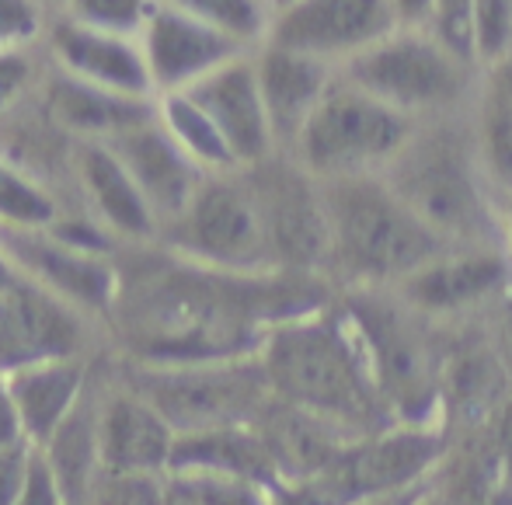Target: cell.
<instances>
[{"mask_svg": "<svg viewBox=\"0 0 512 505\" xmlns=\"http://www.w3.org/2000/svg\"><path fill=\"white\" fill-rule=\"evenodd\" d=\"M258 359L276 401L297 404L356 432L394 425L342 300L272 324Z\"/></svg>", "mask_w": 512, "mask_h": 505, "instance_id": "1", "label": "cell"}, {"mask_svg": "<svg viewBox=\"0 0 512 505\" xmlns=\"http://www.w3.org/2000/svg\"><path fill=\"white\" fill-rule=\"evenodd\" d=\"M321 192L331 223L328 279L338 293L398 290L450 251L384 175L321 182Z\"/></svg>", "mask_w": 512, "mask_h": 505, "instance_id": "2", "label": "cell"}, {"mask_svg": "<svg viewBox=\"0 0 512 505\" xmlns=\"http://www.w3.org/2000/svg\"><path fill=\"white\" fill-rule=\"evenodd\" d=\"M370 359L394 425H446L443 377L450 324L411 310L394 290L338 293Z\"/></svg>", "mask_w": 512, "mask_h": 505, "instance_id": "3", "label": "cell"}, {"mask_svg": "<svg viewBox=\"0 0 512 505\" xmlns=\"http://www.w3.org/2000/svg\"><path fill=\"white\" fill-rule=\"evenodd\" d=\"M384 178L450 248H506L481 150L453 126H418Z\"/></svg>", "mask_w": 512, "mask_h": 505, "instance_id": "4", "label": "cell"}, {"mask_svg": "<svg viewBox=\"0 0 512 505\" xmlns=\"http://www.w3.org/2000/svg\"><path fill=\"white\" fill-rule=\"evenodd\" d=\"M422 122L384 105L342 74H335L328 95L307 119L304 133L290 150L317 182H342V178L387 175L394 161L405 154L411 136Z\"/></svg>", "mask_w": 512, "mask_h": 505, "instance_id": "5", "label": "cell"}, {"mask_svg": "<svg viewBox=\"0 0 512 505\" xmlns=\"http://www.w3.org/2000/svg\"><path fill=\"white\" fill-rule=\"evenodd\" d=\"M119 380L154 404L178 436L227 425H255L272 404L262 359H203V363H122Z\"/></svg>", "mask_w": 512, "mask_h": 505, "instance_id": "6", "label": "cell"}, {"mask_svg": "<svg viewBox=\"0 0 512 505\" xmlns=\"http://www.w3.org/2000/svg\"><path fill=\"white\" fill-rule=\"evenodd\" d=\"M237 175L241 171L209 175L192 206L171 223V241L192 265L203 269L230 276L279 272L258 185Z\"/></svg>", "mask_w": 512, "mask_h": 505, "instance_id": "7", "label": "cell"}, {"mask_svg": "<svg viewBox=\"0 0 512 505\" xmlns=\"http://www.w3.org/2000/svg\"><path fill=\"white\" fill-rule=\"evenodd\" d=\"M471 63L457 60L429 28H398L366 53L338 67L345 81L363 88L401 115L422 122L453 108L467 91Z\"/></svg>", "mask_w": 512, "mask_h": 505, "instance_id": "8", "label": "cell"}, {"mask_svg": "<svg viewBox=\"0 0 512 505\" xmlns=\"http://www.w3.org/2000/svg\"><path fill=\"white\" fill-rule=\"evenodd\" d=\"M446 425H387L356 439L324 478L349 505L422 488L450 453Z\"/></svg>", "mask_w": 512, "mask_h": 505, "instance_id": "9", "label": "cell"}, {"mask_svg": "<svg viewBox=\"0 0 512 505\" xmlns=\"http://www.w3.org/2000/svg\"><path fill=\"white\" fill-rule=\"evenodd\" d=\"M398 28L405 25L394 0H297L272 14L265 42L342 67Z\"/></svg>", "mask_w": 512, "mask_h": 505, "instance_id": "10", "label": "cell"}, {"mask_svg": "<svg viewBox=\"0 0 512 505\" xmlns=\"http://www.w3.org/2000/svg\"><path fill=\"white\" fill-rule=\"evenodd\" d=\"M88 314L18 276L0 290V380L46 359L88 356Z\"/></svg>", "mask_w": 512, "mask_h": 505, "instance_id": "11", "label": "cell"}, {"mask_svg": "<svg viewBox=\"0 0 512 505\" xmlns=\"http://www.w3.org/2000/svg\"><path fill=\"white\" fill-rule=\"evenodd\" d=\"M509 283L512 255L506 248H450L394 293L436 324H467L478 321Z\"/></svg>", "mask_w": 512, "mask_h": 505, "instance_id": "12", "label": "cell"}, {"mask_svg": "<svg viewBox=\"0 0 512 505\" xmlns=\"http://www.w3.org/2000/svg\"><path fill=\"white\" fill-rule=\"evenodd\" d=\"M0 248L18 272L81 314H108L119 303V272L105 255L84 251L56 237L53 230H0Z\"/></svg>", "mask_w": 512, "mask_h": 505, "instance_id": "13", "label": "cell"}, {"mask_svg": "<svg viewBox=\"0 0 512 505\" xmlns=\"http://www.w3.org/2000/svg\"><path fill=\"white\" fill-rule=\"evenodd\" d=\"M143 56H147L150 81L157 98L178 95L196 88L209 74L234 63L237 56H248V46L234 35L206 25V21L182 14L168 4H157L147 28L140 35Z\"/></svg>", "mask_w": 512, "mask_h": 505, "instance_id": "14", "label": "cell"}, {"mask_svg": "<svg viewBox=\"0 0 512 505\" xmlns=\"http://www.w3.org/2000/svg\"><path fill=\"white\" fill-rule=\"evenodd\" d=\"M185 95L216 122V129L223 133L241 171L262 168L279 154L269 108H265L262 81H258V63L251 53L237 56L234 63L209 74L206 81H199Z\"/></svg>", "mask_w": 512, "mask_h": 505, "instance_id": "15", "label": "cell"}, {"mask_svg": "<svg viewBox=\"0 0 512 505\" xmlns=\"http://www.w3.org/2000/svg\"><path fill=\"white\" fill-rule=\"evenodd\" d=\"M98 446L108 471L171 478L178 432L140 391L126 380H112L102 384L98 401Z\"/></svg>", "mask_w": 512, "mask_h": 505, "instance_id": "16", "label": "cell"}, {"mask_svg": "<svg viewBox=\"0 0 512 505\" xmlns=\"http://www.w3.org/2000/svg\"><path fill=\"white\" fill-rule=\"evenodd\" d=\"M108 147L119 154V161L133 175V182L140 185V192L147 196L150 209H154L157 223H168V227L192 206V199L199 196V189H203V182L209 178L171 140L168 129L161 126V119H150L143 126L129 129V133L115 136V140H108Z\"/></svg>", "mask_w": 512, "mask_h": 505, "instance_id": "17", "label": "cell"}, {"mask_svg": "<svg viewBox=\"0 0 512 505\" xmlns=\"http://www.w3.org/2000/svg\"><path fill=\"white\" fill-rule=\"evenodd\" d=\"M53 53L74 81L126 98H157L140 39L98 32L67 18L53 28Z\"/></svg>", "mask_w": 512, "mask_h": 505, "instance_id": "18", "label": "cell"}, {"mask_svg": "<svg viewBox=\"0 0 512 505\" xmlns=\"http://www.w3.org/2000/svg\"><path fill=\"white\" fill-rule=\"evenodd\" d=\"M95 377L98 370L88 356L46 359V363L25 366V370L4 377V391L35 450H42L70 422V415L81 408Z\"/></svg>", "mask_w": 512, "mask_h": 505, "instance_id": "19", "label": "cell"}, {"mask_svg": "<svg viewBox=\"0 0 512 505\" xmlns=\"http://www.w3.org/2000/svg\"><path fill=\"white\" fill-rule=\"evenodd\" d=\"M255 425L276 460L279 481L317 478V474L331 471L356 439L370 436V432H356L342 422H331V418L276 398Z\"/></svg>", "mask_w": 512, "mask_h": 505, "instance_id": "20", "label": "cell"}, {"mask_svg": "<svg viewBox=\"0 0 512 505\" xmlns=\"http://www.w3.org/2000/svg\"><path fill=\"white\" fill-rule=\"evenodd\" d=\"M255 63H258V81H262L265 108H269L272 133H276V147L279 154L290 157L293 143L304 133L307 119L321 105V98L328 95L338 67L314 60V56L269 46V42L255 56Z\"/></svg>", "mask_w": 512, "mask_h": 505, "instance_id": "21", "label": "cell"}, {"mask_svg": "<svg viewBox=\"0 0 512 505\" xmlns=\"http://www.w3.org/2000/svg\"><path fill=\"white\" fill-rule=\"evenodd\" d=\"M77 182H81L84 196H88L91 209L98 213L108 234L143 241V237H154L161 230L147 196L140 192V185L133 182L126 164L119 161V154L108 143L81 147V154H77Z\"/></svg>", "mask_w": 512, "mask_h": 505, "instance_id": "22", "label": "cell"}, {"mask_svg": "<svg viewBox=\"0 0 512 505\" xmlns=\"http://www.w3.org/2000/svg\"><path fill=\"white\" fill-rule=\"evenodd\" d=\"M171 474H216V478L251 481L262 488L279 485V467L258 425H227V429L178 436Z\"/></svg>", "mask_w": 512, "mask_h": 505, "instance_id": "23", "label": "cell"}, {"mask_svg": "<svg viewBox=\"0 0 512 505\" xmlns=\"http://www.w3.org/2000/svg\"><path fill=\"white\" fill-rule=\"evenodd\" d=\"M49 112L60 126L88 136L91 143H108L143 122L157 119V98H126L91 88L60 74L49 91Z\"/></svg>", "mask_w": 512, "mask_h": 505, "instance_id": "24", "label": "cell"}, {"mask_svg": "<svg viewBox=\"0 0 512 505\" xmlns=\"http://www.w3.org/2000/svg\"><path fill=\"white\" fill-rule=\"evenodd\" d=\"M157 119L168 129V136L206 171V175H230V171H241L230 154L227 140L216 129V122L209 119L203 108L196 105L185 91L178 95L157 98Z\"/></svg>", "mask_w": 512, "mask_h": 505, "instance_id": "25", "label": "cell"}, {"mask_svg": "<svg viewBox=\"0 0 512 505\" xmlns=\"http://www.w3.org/2000/svg\"><path fill=\"white\" fill-rule=\"evenodd\" d=\"M56 220V199L28 171L0 157V230H46Z\"/></svg>", "mask_w": 512, "mask_h": 505, "instance_id": "26", "label": "cell"}, {"mask_svg": "<svg viewBox=\"0 0 512 505\" xmlns=\"http://www.w3.org/2000/svg\"><path fill=\"white\" fill-rule=\"evenodd\" d=\"M157 4H168L182 14H192V18L234 35L248 49L258 39H269L272 11L265 0H157Z\"/></svg>", "mask_w": 512, "mask_h": 505, "instance_id": "27", "label": "cell"}, {"mask_svg": "<svg viewBox=\"0 0 512 505\" xmlns=\"http://www.w3.org/2000/svg\"><path fill=\"white\" fill-rule=\"evenodd\" d=\"M67 7L70 21H77V25L140 39L157 0H67Z\"/></svg>", "mask_w": 512, "mask_h": 505, "instance_id": "28", "label": "cell"}, {"mask_svg": "<svg viewBox=\"0 0 512 505\" xmlns=\"http://www.w3.org/2000/svg\"><path fill=\"white\" fill-rule=\"evenodd\" d=\"M471 35L474 63H499L512 46V0H474Z\"/></svg>", "mask_w": 512, "mask_h": 505, "instance_id": "29", "label": "cell"}, {"mask_svg": "<svg viewBox=\"0 0 512 505\" xmlns=\"http://www.w3.org/2000/svg\"><path fill=\"white\" fill-rule=\"evenodd\" d=\"M168 499V478L161 474H126L105 471L91 488L88 505H164Z\"/></svg>", "mask_w": 512, "mask_h": 505, "instance_id": "30", "label": "cell"}, {"mask_svg": "<svg viewBox=\"0 0 512 505\" xmlns=\"http://www.w3.org/2000/svg\"><path fill=\"white\" fill-rule=\"evenodd\" d=\"M178 488L196 505H272V488L216 474H171Z\"/></svg>", "mask_w": 512, "mask_h": 505, "instance_id": "31", "label": "cell"}, {"mask_svg": "<svg viewBox=\"0 0 512 505\" xmlns=\"http://www.w3.org/2000/svg\"><path fill=\"white\" fill-rule=\"evenodd\" d=\"M471 4L474 0H436V11H432V25H429V32L464 63H474Z\"/></svg>", "mask_w": 512, "mask_h": 505, "instance_id": "32", "label": "cell"}, {"mask_svg": "<svg viewBox=\"0 0 512 505\" xmlns=\"http://www.w3.org/2000/svg\"><path fill=\"white\" fill-rule=\"evenodd\" d=\"M39 0H0V53H18L39 35Z\"/></svg>", "mask_w": 512, "mask_h": 505, "instance_id": "33", "label": "cell"}, {"mask_svg": "<svg viewBox=\"0 0 512 505\" xmlns=\"http://www.w3.org/2000/svg\"><path fill=\"white\" fill-rule=\"evenodd\" d=\"M478 321H481V331H485L488 345L495 349V356H499V363L506 366V373L512 380V283Z\"/></svg>", "mask_w": 512, "mask_h": 505, "instance_id": "34", "label": "cell"}, {"mask_svg": "<svg viewBox=\"0 0 512 505\" xmlns=\"http://www.w3.org/2000/svg\"><path fill=\"white\" fill-rule=\"evenodd\" d=\"M272 505H349L338 495V488L331 485L324 474L304 481H279L272 488Z\"/></svg>", "mask_w": 512, "mask_h": 505, "instance_id": "35", "label": "cell"}, {"mask_svg": "<svg viewBox=\"0 0 512 505\" xmlns=\"http://www.w3.org/2000/svg\"><path fill=\"white\" fill-rule=\"evenodd\" d=\"M35 446H18V450L0 453V505H18L25 481L32 474Z\"/></svg>", "mask_w": 512, "mask_h": 505, "instance_id": "36", "label": "cell"}, {"mask_svg": "<svg viewBox=\"0 0 512 505\" xmlns=\"http://www.w3.org/2000/svg\"><path fill=\"white\" fill-rule=\"evenodd\" d=\"M28 81H32V63L21 53H0V115L25 95Z\"/></svg>", "mask_w": 512, "mask_h": 505, "instance_id": "37", "label": "cell"}, {"mask_svg": "<svg viewBox=\"0 0 512 505\" xmlns=\"http://www.w3.org/2000/svg\"><path fill=\"white\" fill-rule=\"evenodd\" d=\"M18 505H67L63 499L60 485H56V474L49 471L46 457L35 450V460H32V474L25 481V492H21Z\"/></svg>", "mask_w": 512, "mask_h": 505, "instance_id": "38", "label": "cell"}, {"mask_svg": "<svg viewBox=\"0 0 512 505\" xmlns=\"http://www.w3.org/2000/svg\"><path fill=\"white\" fill-rule=\"evenodd\" d=\"M18 446H32L25 436V429H21V418L18 411H14L11 398H7L4 391V380H0V453L7 450H18Z\"/></svg>", "mask_w": 512, "mask_h": 505, "instance_id": "39", "label": "cell"}, {"mask_svg": "<svg viewBox=\"0 0 512 505\" xmlns=\"http://www.w3.org/2000/svg\"><path fill=\"white\" fill-rule=\"evenodd\" d=\"M401 14V25L405 28H429L432 11H436V0H394Z\"/></svg>", "mask_w": 512, "mask_h": 505, "instance_id": "40", "label": "cell"}, {"mask_svg": "<svg viewBox=\"0 0 512 505\" xmlns=\"http://www.w3.org/2000/svg\"><path fill=\"white\" fill-rule=\"evenodd\" d=\"M425 492L422 488H411V492H398V495H380V499H366V502H356V505H418V495Z\"/></svg>", "mask_w": 512, "mask_h": 505, "instance_id": "41", "label": "cell"}, {"mask_svg": "<svg viewBox=\"0 0 512 505\" xmlns=\"http://www.w3.org/2000/svg\"><path fill=\"white\" fill-rule=\"evenodd\" d=\"M502 244H506V251L512 255V189L502 199Z\"/></svg>", "mask_w": 512, "mask_h": 505, "instance_id": "42", "label": "cell"}, {"mask_svg": "<svg viewBox=\"0 0 512 505\" xmlns=\"http://www.w3.org/2000/svg\"><path fill=\"white\" fill-rule=\"evenodd\" d=\"M18 276H21V272H18V265H14L11 258H7V251L0 248V290H7V286H11Z\"/></svg>", "mask_w": 512, "mask_h": 505, "instance_id": "43", "label": "cell"}, {"mask_svg": "<svg viewBox=\"0 0 512 505\" xmlns=\"http://www.w3.org/2000/svg\"><path fill=\"white\" fill-rule=\"evenodd\" d=\"M418 505H457V502H453V499H446V495L439 492V488L429 481V485H425V492L418 495Z\"/></svg>", "mask_w": 512, "mask_h": 505, "instance_id": "44", "label": "cell"}, {"mask_svg": "<svg viewBox=\"0 0 512 505\" xmlns=\"http://www.w3.org/2000/svg\"><path fill=\"white\" fill-rule=\"evenodd\" d=\"M164 505H196V502H192L189 495H185L182 488H178L175 481L168 478V499H164Z\"/></svg>", "mask_w": 512, "mask_h": 505, "instance_id": "45", "label": "cell"}, {"mask_svg": "<svg viewBox=\"0 0 512 505\" xmlns=\"http://www.w3.org/2000/svg\"><path fill=\"white\" fill-rule=\"evenodd\" d=\"M293 4H297V0H269V11L272 14H283L286 7H293Z\"/></svg>", "mask_w": 512, "mask_h": 505, "instance_id": "46", "label": "cell"}, {"mask_svg": "<svg viewBox=\"0 0 512 505\" xmlns=\"http://www.w3.org/2000/svg\"><path fill=\"white\" fill-rule=\"evenodd\" d=\"M265 4H269V0H265Z\"/></svg>", "mask_w": 512, "mask_h": 505, "instance_id": "47", "label": "cell"}]
</instances>
